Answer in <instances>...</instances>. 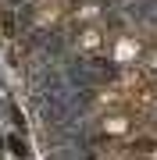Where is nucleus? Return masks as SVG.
<instances>
[{
    "mask_svg": "<svg viewBox=\"0 0 157 160\" xmlns=\"http://www.w3.org/2000/svg\"><path fill=\"white\" fill-rule=\"evenodd\" d=\"M7 146H11V153H14V157H22V160L29 157V146H25L22 139H7Z\"/></svg>",
    "mask_w": 157,
    "mask_h": 160,
    "instance_id": "f257e3e1",
    "label": "nucleus"
}]
</instances>
